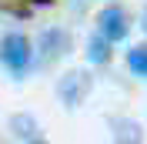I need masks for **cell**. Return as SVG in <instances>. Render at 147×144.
I'll list each match as a JSON object with an SVG mask.
<instances>
[{
	"label": "cell",
	"mask_w": 147,
	"mask_h": 144,
	"mask_svg": "<svg viewBox=\"0 0 147 144\" xmlns=\"http://www.w3.org/2000/svg\"><path fill=\"white\" fill-rule=\"evenodd\" d=\"M0 64H3L13 77L27 74V67L34 64V44L27 40V34L10 30V34L0 37Z\"/></svg>",
	"instance_id": "cell-1"
},
{
	"label": "cell",
	"mask_w": 147,
	"mask_h": 144,
	"mask_svg": "<svg viewBox=\"0 0 147 144\" xmlns=\"http://www.w3.org/2000/svg\"><path fill=\"white\" fill-rule=\"evenodd\" d=\"M90 87H94V77L87 71H67L57 81V97H60L64 107H80L90 94Z\"/></svg>",
	"instance_id": "cell-3"
},
{
	"label": "cell",
	"mask_w": 147,
	"mask_h": 144,
	"mask_svg": "<svg viewBox=\"0 0 147 144\" xmlns=\"http://www.w3.org/2000/svg\"><path fill=\"white\" fill-rule=\"evenodd\" d=\"M114 137L117 141H144V134L134 121H114Z\"/></svg>",
	"instance_id": "cell-8"
},
{
	"label": "cell",
	"mask_w": 147,
	"mask_h": 144,
	"mask_svg": "<svg viewBox=\"0 0 147 144\" xmlns=\"http://www.w3.org/2000/svg\"><path fill=\"white\" fill-rule=\"evenodd\" d=\"M34 3H44V7H47V3H54V0H34Z\"/></svg>",
	"instance_id": "cell-10"
},
{
	"label": "cell",
	"mask_w": 147,
	"mask_h": 144,
	"mask_svg": "<svg viewBox=\"0 0 147 144\" xmlns=\"http://www.w3.org/2000/svg\"><path fill=\"white\" fill-rule=\"evenodd\" d=\"M97 34H104L110 44L127 40V34H130V17H127V10L120 7V3H107V7L97 14Z\"/></svg>",
	"instance_id": "cell-4"
},
{
	"label": "cell",
	"mask_w": 147,
	"mask_h": 144,
	"mask_svg": "<svg viewBox=\"0 0 147 144\" xmlns=\"http://www.w3.org/2000/svg\"><path fill=\"white\" fill-rule=\"evenodd\" d=\"M110 57H114V50H110V40L104 34H94L90 40H87V60L97 64V67H104V64H110Z\"/></svg>",
	"instance_id": "cell-6"
},
{
	"label": "cell",
	"mask_w": 147,
	"mask_h": 144,
	"mask_svg": "<svg viewBox=\"0 0 147 144\" xmlns=\"http://www.w3.org/2000/svg\"><path fill=\"white\" fill-rule=\"evenodd\" d=\"M70 47H74V37L67 34V30H60V27H47V30H40V37H37V64L40 67H47V64H54V60H60L64 54H70Z\"/></svg>",
	"instance_id": "cell-2"
},
{
	"label": "cell",
	"mask_w": 147,
	"mask_h": 144,
	"mask_svg": "<svg viewBox=\"0 0 147 144\" xmlns=\"http://www.w3.org/2000/svg\"><path fill=\"white\" fill-rule=\"evenodd\" d=\"M127 67H130V74L147 77V44H137L127 50Z\"/></svg>",
	"instance_id": "cell-7"
},
{
	"label": "cell",
	"mask_w": 147,
	"mask_h": 144,
	"mask_svg": "<svg viewBox=\"0 0 147 144\" xmlns=\"http://www.w3.org/2000/svg\"><path fill=\"white\" fill-rule=\"evenodd\" d=\"M10 131H13V137H20V141H44L40 124H37L30 114H13L10 117Z\"/></svg>",
	"instance_id": "cell-5"
},
{
	"label": "cell",
	"mask_w": 147,
	"mask_h": 144,
	"mask_svg": "<svg viewBox=\"0 0 147 144\" xmlns=\"http://www.w3.org/2000/svg\"><path fill=\"white\" fill-rule=\"evenodd\" d=\"M140 27L147 30V7H144V17H140Z\"/></svg>",
	"instance_id": "cell-9"
}]
</instances>
